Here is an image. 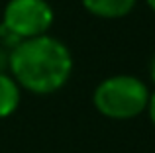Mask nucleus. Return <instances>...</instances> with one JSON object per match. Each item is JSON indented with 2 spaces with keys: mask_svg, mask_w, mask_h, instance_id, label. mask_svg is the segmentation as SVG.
I'll use <instances>...</instances> for the list:
<instances>
[{
  "mask_svg": "<svg viewBox=\"0 0 155 153\" xmlns=\"http://www.w3.org/2000/svg\"><path fill=\"white\" fill-rule=\"evenodd\" d=\"M14 80L34 94L59 90L73 73V57L63 41L51 35L22 39L10 53Z\"/></svg>",
  "mask_w": 155,
  "mask_h": 153,
  "instance_id": "f257e3e1",
  "label": "nucleus"
},
{
  "mask_svg": "<svg viewBox=\"0 0 155 153\" xmlns=\"http://www.w3.org/2000/svg\"><path fill=\"white\" fill-rule=\"evenodd\" d=\"M94 106L112 120H130L147 110L149 90L137 76L116 75L102 80L94 90Z\"/></svg>",
  "mask_w": 155,
  "mask_h": 153,
  "instance_id": "f03ea898",
  "label": "nucleus"
},
{
  "mask_svg": "<svg viewBox=\"0 0 155 153\" xmlns=\"http://www.w3.org/2000/svg\"><path fill=\"white\" fill-rule=\"evenodd\" d=\"M53 24V10L45 0H10L4 8L2 28L18 41L45 35Z\"/></svg>",
  "mask_w": 155,
  "mask_h": 153,
  "instance_id": "7ed1b4c3",
  "label": "nucleus"
},
{
  "mask_svg": "<svg viewBox=\"0 0 155 153\" xmlns=\"http://www.w3.org/2000/svg\"><path fill=\"white\" fill-rule=\"evenodd\" d=\"M83 6L98 18H124L136 6V0H83Z\"/></svg>",
  "mask_w": 155,
  "mask_h": 153,
  "instance_id": "20e7f679",
  "label": "nucleus"
},
{
  "mask_svg": "<svg viewBox=\"0 0 155 153\" xmlns=\"http://www.w3.org/2000/svg\"><path fill=\"white\" fill-rule=\"evenodd\" d=\"M20 104V88L12 76L0 73V118H6Z\"/></svg>",
  "mask_w": 155,
  "mask_h": 153,
  "instance_id": "39448f33",
  "label": "nucleus"
},
{
  "mask_svg": "<svg viewBox=\"0 0 155 153\" xmlns=\"http://www.w3.org/2000/svg\"><path fill=\"white\" fill-rule=\"evenodd\" d=\"M147 112H149V118H151V122L155 124V92H153V94H149V102H147Z\"/></svg>",
  "mask_w": 155,
  "mask_h": 153,
  "instance_id": "423d86ee",
  "label": "nucleus"
},
{
  "mask_svg": "<svg viewBox=\"0 0 155 153\" xmlns=\"http://www.w3.org/2000/svg\"><path fill=\"white\" fill-rule=\"evenodd\" d=\"M149 73H151V79H153V83H155V55H153V59H151V65H149Z\"/></svg>",
  "mask_w": 155,
  "mask_h": 153,
  "instance_id": "0eeeda50",
  "label": "nucleus"
},
{
  "mask_svg": "<svg viewBox=\"0 0 155 153\" xmlns=\"http://www.w3.org/2000/svg\"><path fill=\"white\" fill-rule=\"evenodd\" d=\"M147 6H149V8H151V10L155 12V0H147Z\"/></svg>",
  "mask_w": 155,
  "mask_h": 153,
  "instance_id": "6e6552de",
  "label": "nucleus"
}]
</instances>
